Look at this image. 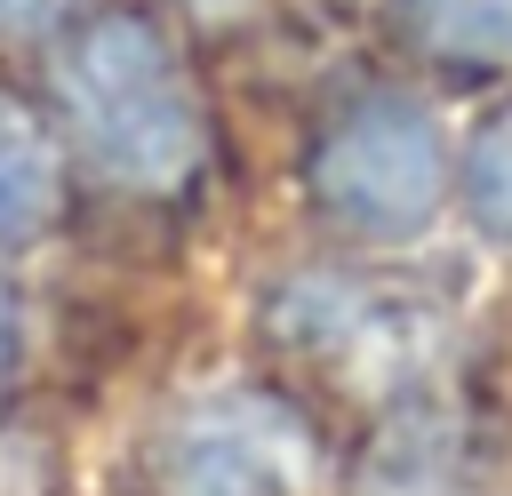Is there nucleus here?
<instances>
[{
  "instance_id": "obj_1",
  "label": "nucleus",
  "mask_w": 512,
  "mask_h": 496,
  "mask_svg": "<svg viewBox=\"0 0 512 496\" xmlns=\"http://www.w3.org/2000/svg\"><path fill=\"white\" fill-rule=\"evenodd\" d=\"M56 104L72 144L136 192H168L200 160V104L144 16H96L56 56Z\"/></svg>"
},
{
  "instance_id": "obj_2",
  "label": "nucleus",
  "mask_w": 512,
  "mask_h": 496,
  "mask_svg": "<svg viewBox=\"0 0 512 496\" xmlns=\"http://www.w3.org/2000/svg\"><path fill=\"white\" fill-rule=\"evenodd\" d=\"M312 200L368 240H408L440 208V128H432V112L416 96L352 104L312 160Z\"/></svg>"
},
{
  "instance_id": "obj_3",
  "label": "nucleus",
  "mask_w": 512,
  "mask_h": 496,
  "mask_svg": "<svg viewBox=\"0 0 512 496\" xmlns=\"http://www.w3.org/2000/svg\"><path fill=\"white\" fill-rule=\"evenodd\" d=\"M272 320H280V336L296 352L336 360L360 384L408 376L440 344V304L424 288H408V280H368V272H312V280L280 288Z\"/></svg>"
},
{
  "instance_id": "obj_4",
  "label": "nucleus",
  "mask_w": 512,
  "mask_h": 496,
  "mask_svg": "<svg viewBox=\"0 0 512 496\" xmlns=\"http://www.w3.org/2000/svg\"><path fill=\"white\" fill-rule=\"evenodd\" d=\"M312 440L272 392H208L168 440V496H304Z\"/></svg>"
},
{
  "instance_id": "obj_5",
  "label": "nucleus",
  "mask_w": 512,
  "mask_h": 496,
  "mask_svg": "<svg viewBox=\"0 0 512 496\" xmlns=\"http://www.w3.org/2000/svg\"><path fill=\"white\" fill-rule=\"evenodd\" d=\"M48 208H56V144L16 104H0V240L40 232Z\"/></svg>"
},
{
  "instance_id": "obj_6",
  "label": "nucleus",
  "mask_w": 512,
  "mask_h": 496,
  "mask_svg": "<svg viewBox=\"0 0 512 496\" xmlns=\"http://www.w3.org/2000/svg\"><path fill=\"white\" fill-rule=\"evenodd\" d=\"M416 32L456 64H512V0H416Z\"/></svg>"
},
{
  "instance_id": "obj_7",
  "label": "nucleus",
  "mask_w": 512,
  "mask_h": 496,
  "mask_svg": "<svg viewBox=\"0 0 512 496\" xmlns=\"http://www.w3.org/2000/svg\"><path fill=\"white\" fill-rule=\"evenodd\" d=\"M464 208L488 240H512V112H496L464 160Z\"/></svg>"
},
{
  "instance_id": "obj_8",
  "label": "nucleus",
  "mask_w": 512,
  "mask_h": 496,
  "mask_svg": "<svg viewBox=\"0 0 512 496\" xmlns=\"http://www.w3.org/2000/svg\"><path fill=\"white\" fill-rule=\"evenodd\" d=\"M64 0H0V32H16V24H40V16H56Z\"/></svg>"
},
{
  "instance_id": "obj_9",
  "label": "nucleus",
  "mask_w": 512,
  "mask_h": 496,
  "mask_svg": "<svg viewBox=\"0 0 512 496\" xmlns=\"http://www.w3.org/2000/svg\"><path fill=\"white\" fill-rule=\"evenodd\" d=\"M208 8H232V0H208Z\"/></svg>"
}]
</instances>
